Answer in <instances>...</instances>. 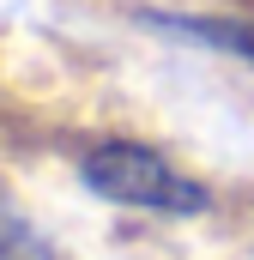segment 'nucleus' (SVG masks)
Here are the masks:
<instances>
[{
	"label": "nucleus",
	"instance_id": "2",
	"mask_svg": "<svg viewBox=\"0 0 254 260\" xmlns=\"http://www.w3.org/2000/svg\"><path fill=\"white\" fill-rule=\"evenodd\" d=\"M151 30H170L182 43H200V49H218L230 61L254 67V18H200V12H139Z\"/></svg>",
	"mask_w": 254,
	"mask_h": 260
},
{
	"label": "nucleus",
	"instance_id": "4",
	"mask_svg": "<svg viewBox=\"0 0 254 260\" xmlns=\"http://www.w3.org/2000/svg\"><path fill=\"white\" fill-rule=\"evenodd\" d=\"M12 260H61V254H55V248L43 242V230H30V236H24V248H18Z\"/></svg>",
	"mask_w": 254,
	"mask_h": 260
},
{
	"label": "nucleus",
	"instance_id": "1",
	"mask_svg": "<svg viewBox=\"0 0 254 260\" xmlns=\"http://www.w3.org/2000/svg\"><path fill=\"white\" fill-rule=\"evenodd\" d=\"M79 176L85 188L109 206H133V212H164V218H200L212 194L182 176L170 157H157L151 145H133V139H103L79 157Z\"/></svg>",
	"mask_w": 254,
	"mask_h": 260
},
{
	"label": "nucleus",
	"instance_id": "3",
	"mask_svg": "<svg viewBox=\"0 0 254 260\" xmlns=\"http://www.w3.org/2000/svg\"><path fill=\"white\" fill-rule=\"evenodd\" d=\"M24 236H30V224H24V218H18V212L0 200V260L18 254V248H24Z\"/></svg>",
	"mask_w": 254,
	"mask_h": 260
}]
</instances>
